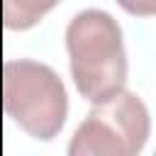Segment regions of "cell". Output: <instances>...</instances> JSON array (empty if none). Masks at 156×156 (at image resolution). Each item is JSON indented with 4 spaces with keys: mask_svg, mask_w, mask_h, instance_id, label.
<instances>
[{
    "mask_svg": "<svg viewBox=\"0 0 156 156\" xmlns=\"http://www.w3.org/2000/svg\"><path fill=\"white\" fill-rule=\"evenodd\" d=\"M66 51L73 85L90 105L124 88V37L122 27L110 12L98 7L76 12L66 27Z\"/></svg>",
    "mask_w": 156,
    "mask_h": 156,
    "instance_id": "cell-1",
    "label": "cell"
},
{
    "mask_svg": "<svg viewBox=\"0 0 156 156\" xmlns=\"http://www.w3.org/2000/svg\"><path fill=\"white\" fill-rule=\"evenodd\" d=\"M2 110L27 136L51 141L66 124L68 93L51 66L10 58L2 63Z\"/></svg>",
    "mask_w": 156,
    "mask_h": 156,
    "instance_id": "cell-2",
    "label": "cell"
},
{
    "mask_svg": "<svg viewBox=\"0 0 156 156\" xmlns=\"http://www.w3.org/2000/svg\"><path fill=\"white\" fill-rule=\"evenodd\" d=\"M151 132L149 107L132 90L93 102L85 119L76 127L68 154L71 156H134L144 149Z\"/></svg>",
    "mask_w": 156,
    "mask_h": 156,
    "instance_id": "cell-3",
    "label": "cell"
},
{
    "mask_svg": "<svg viewBox=\"0 0 156 156\" xmlns=\"http://www.w3.org/2000/svg\"><path fill=\"white\" fill-rule=\"evenodd\" d=\"M58 2L61 0H2V24L10 32H27Z\"/></svg>",
    "mask_w": 156,
    "mask_h": 156,
    "instance_id": "cell-4",
    "label": "cell"
},
{
    "mask_svg": "<svg viewBox=\"0 0 156 156\" xmlns=\"http://www.w3.org/2000/svg\"><path fill=\"white\" fill-rule=\"evenodd\" d=\"M127 15L134 17H151L156 12V0H115Z\"/></svg>",
    "mask_w": 156,
    "mask_h": 156,
    "instance_id": "cell-5",
    "label": "cell"
}]
</instances>
